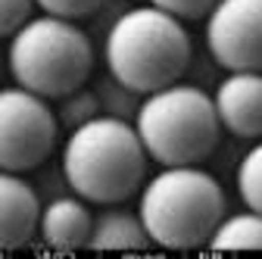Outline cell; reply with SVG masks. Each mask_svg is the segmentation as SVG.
<instances>
[{
    "label": "cell",
    "mask_w": 262,
    "mask_h": 259,
    "mask_svg": "<svg viewBox=\"0 0 262 259\" xmlns=\"http://www.w3.org/2000/svg\"><path fill=\"white\" fill-rule=\"evenodd\" d=\"M147 150L135 122L116 116H94L91 122L66 132L59 166L69 190L88 203H125L147 178Z\"/></svg>",
    "instance_id": "1"
},
{
    "label": "cell",
    "mask_w": 262,
    "mask_h": 259,
    "mask_svg": "<svg viewBox=\"0 0 262 259\" xmlns=\"http://www.w3.org/2000/svg\"><path fill=\"white\" fill-rule=\"evenodd\" d=\"M41 193L22 172L0 169V250H16L38 234Z\"/></svg>",
    "instance_id": "9"
},
{
    "label": "cell",
    "mask_w": 262,
    "mask_h": 259,
    "mask_svg": "<svg viewBox=\"0 0 262 259\" xmlns=\"http://www.w3.org/2000/svg\"><path fill=\"white\" fill-rule=\"evenodd\" d=\"M138 212L150 244L193 250L209 241L219 219L228 212V200L219 178L200 169V163L162 166L156 175L144 178Z\"/></svg>",
    "instance_id": "3"
},
{
    "label": "cell",
    "mask_w": 262,
    "mask_h": 259,
    "mask_svg": "<svg viewBox=\"0 0 262 259\" xmlns=\"http://www.w3.org/2000/svg\"><path fill=\"white\" fill-rule=\"evenodd\" d=\"M35 0H0V38L16 35L31 16H35Z\"/></svg>",
    "instance_id": "16"
},
{
    "label": "cell",
    "mask_w": 262,
    "mask_h": 259,
    "mask_svg": "<svg viewBox=\"0 0 262 259\" xmlns=\"http://www.w3.org/2000/svg\"><path fill=\"white\" fill-rule=\"evenodd\" d=\"M88 247L91 250H144L150 247V234L138 209H128L122 203H106L94 215Z\"/></svg>",
    "instance_id": "11"
},
{
    "label": "cell",
    "mask_w": 262,
    "mask_h": 259,
    "mask_svg": "<svg viewBox=\"0 0 262 259\" xmlns=\"http://www.w3.org/2000/svg\"><path fill=\"white\" fill-rule=\"evenodd\" d=\"M91 225H94V212L88 200L78 197L75 190H66L41 203L38 238L44 247H53V250H78V247H88Z\"/></svg>",
    "instance_id": "10"
},
{
    "label": "cell",
    "mask_w": 262,
    "mask_h": 259,
    "mask_svg": "<svg viewBox=\"0 0 262 259\" xmlns=\"http://www.w3.org/2000/svg\"><path fill=\"white\" fill-rule=\"evenodd\" d=\"M94 94H97V103H100V113L103 116H116V119H128L135 122L138 116V106H141V91H135L131 84L119 81L113 72H103L94 78Z\"/></svg>",
    "instance_id": "13"
},
{
    "label": "cell",
    "mask_w": 262,
    "mask_h": 259,
    "mask_svg": "<svg viewBox=\"0 0 262 259\" xmlns=\"http://www.w3.org/2000/svg\"><path fill=\"white\" fill-rule=\"evenodd\" d=\"M7 69L16 84L56 100L88 84L94 72V38L75 19L38 13L10 35Z\"/></svg>",
    "instance_id": "5"
},
{
    "label": "cell",
    "mask_w": 262,
    "mask_h": 259,
    "mask_svg": "<svg viewBox=\"0 0 262 259\" xmlns=\"http://www.w3.org/2000/svg\"><path fill=\"white\" fill-rule=\"evenodd\" d=\"M147 4L166 10V13H172L184 22V19H203L215 7V0H147Z\"/></svg>",
    "instance_id": "18"
},
{
    "label": "cell",
    "mask_w": 262,
    "mask_h": 259,
    "mask_svg": "<svg viewBox=\"0 0 262 259\" xmlns=\"http://www.w3.org/2000/svg\"><path fill=\"white\" fill-rule=\"evenodd\" d=\"M222 132L241 141L262 138V69L225 72L212 91Z\"/></svg>",
    "instance_id": "8"
},
{
    "label": "cell",
    "mask_w": 262,
    "mask_h": 259,
    "mask_svg": "<svg viewBox=\"0 0 262 259\" xmlns=\"http://www.w3.org/2000/svg\"><path fill=\"white\" fill-rule=\"evenodd\" d=\"M135 132L159 166L203 163L219 147L222 125L212 94L196 81H172L141 97Z\"/></svg>",
    "instance_id": "4"
},
{
    "label": "cell",
    "mask_w": 262,
    "mask_h": 259,
    "mask_svg": "<svg viewBox=\"0 0 262 259\" xmlns=\"http://www.w3.org/2000/svg\"><path fill=\"white\" fill-rule=\"evenodd\" d=\"M53 113H56V122L62 132H72V128L91 122L94 116H100V103H97V94L91 84H78L75 91L56 97Z\"/></svg>",
    "instance_id": "15"
},
{
    "label": "cell",
    "mask_w": 262,
    "mask_h": 259,
    "mask_svg": "<svg viewBox=\"0 0 262 259\" xmlns=\"http://www.w3.org/2000/svg\"><path fill=\"white\" fill-rule=\"evenodd\" d=\"M206 53L219 69H262V0H215L203 16Z\"/></svg>",
    "instance_id": "7"
},
{
    "label": "cell",
    "mask_w": 262,
    "mask_h": 259,
    "mask_svg": "<svg viewBox=\"0 0 262 259\" xmlns=\"http://www.w3.org/2000/svg\"><path fill=\"white\" fill-rule=\"evenodd\" d=\"M131 4H128V0H103V4L100 7H97L88 19H91V28H88V35L94 38V35H100V41H103V35H106V28L128 10Z\"/></svg>",
    "instance_id": "19"
},
{
    "label": "cell",
    "mask_w": 262,
    "mask_h": 259,
    "mask_svg": "<svg viewBox=\"0 0 262 259\" xmlns=\"http://www.w3.org/2000/svg\"><path fill=\"white\" fill-rule=\"evenodd\" d=\"M59 135L47 97L22 84L0 88V169L31 172L44 166Z\"/></svg>",
    "instance_id": "6"
},
{
    "label": "cell",
    "mask_w": 262,
    "mask_h": 259,
    "mask_svg": "<svg viewBox=\"0 0 262 259\" xmlns=\"http://www.w3.org/2000/svg\"><path fill=\"white\" fill-rule=\"evenodd\" d=\"M41 7V13H53V16H66V19H88L103 0H35Z\"/></svg>",
    "instance_id": "17"
},
{
    "label": "cell",
    "mask_w": 262,
    "mask_h": 259,
    "mask_svg": "<svg viewBox=\"0 0 262 259\" xmlns=\"http://www.w3.org/2000/svg\"><path fill=\"white\" fill-rule=\"evenodd\" d=\"M209 250H262V212H225L206 241Z\"/></svg>",
    "instance_id": "12"
},
{
    "label": "cell",
    "mask_w": 262,
    "mask_h": 259,
    "mask_svg": "<svg viewBox=\"0 0 262 259\" xmlns=\"http://www.w3.org/2000/svg\"><path fill=\"white\" fill-rule=\"evenodd\" d=\"M234 187L247 209L262 212V138H256L253 147L241 156L234 169Z\"/></svg>",
    "instance_id": "14"
},
{
    "label": "cell",
    "mask_w": 262,
    "mask_h": 259,
    "mask_svg": "<svg viewBox=\"0 0 262 259\" xmlns=\"http://www.w3.org/2000/svg\"><path fill=\"white\" fill-rule=\"evenodd\" d=\"M193 44L178 16L153 4L128 7L103 35V66L141 94L187 75Z\"/></svg>",
    "instance_id": "2"
}]
</instances>
